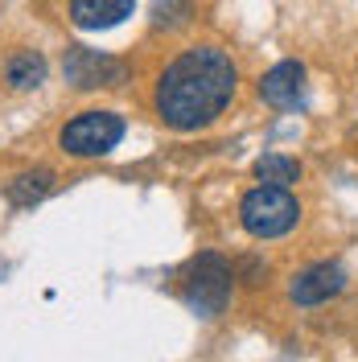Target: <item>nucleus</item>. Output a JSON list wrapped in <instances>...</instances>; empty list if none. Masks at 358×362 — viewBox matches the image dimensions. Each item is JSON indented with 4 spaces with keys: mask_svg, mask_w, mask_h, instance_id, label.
Instances as JSON below:
<instances>
[{
    "mask_svg": "<svg viewBox=\"0 0 358 362\" xmlns=\"http://www.w3.org/2000/svg\"><path fill=\"white\" fill-rule=\"evenodd\" d=\"M346 288V272L342 264H313V268H305L301 276H292V300L296 305H305V309H313V305H325L330 296H337Z\"/></svg>",
    "mask_w": 358,
    "mask_h": 362,
    "instance_id": "0eeeda50",
    "label": "nucleus"
},
{
    "mask_svg": "<svg viewBox=\"0 0 358 362\" xmlns=\"http://www.w3.org/2000/svg\"><path fill=\"white\" fill-rule=\"evenodd\" d=\"M243 230L255 239H280L301 223V202L289 194V185H260L239 202Z\"/></svg>",
    "mask_w": 358,
    "mask_h": 362,
    "instance_id": "7ed1b4c3",
    "label": "nucleus"
},
{
    "mask_svg": "<svg viewBox=\"0 0 358 362\" xmlns=\"http://www.w3.org/2000/svg\"><path fill=\"white\" fill-rule=\"evenodd\" d=\"M136 8V0H70V21L87 33L99 29H115L120 21H128Z\"/></svg>",
    "mask_w": 358,
    "mask_h": 362,
    "instance_id": "6e6552de",
    "label": "nucleus"
},
{
    "mask_svg": "<svg viewBox=\"0 0 358 362\" xmlns=\"http://www.w3.org/2000/svg\"><path fill=\"white\" fill-rule=\"evenodd\" d=\"M235 87H239V74H235L231 54L214 45H194L165 66L153 103L169 128L198 132L226 112V103L235 99Z\"/></svg>",
    "mask_w": 358,
    "mask_h": 362,
    "instance_id": "f257e3e1",
    "label": "nucleus"
},
{
    "mask_svg": "<svg viewBox=\"0 0 358 362\" xmlns=\"http://www.w3.org/2000/svg\"><path fill=\"white\" fill-rule=\"evenodd\" d=\"M62 70H67V78L79 90L115 87L124 78V62H115V58L99 54V49H87V45H74L67 54V62H62Z\"/></svg>",
    "mask_w": 358,
    "mask_h": 362,
    "instance_id": "39448f33",
    "label": "nucleus"
},
{
    "mask_svg": "<svg viewBox=\"0 0 358 362\" xmlns=\"http://www.w3.org/2000/svg\"><path fill=\"white\" fill-rule=\"evenodd\" d=\"M255 177L264 181V185H296V181H301V165L292 157L268 153V157L255 160Z\"/></svg>",
    "mask_w": 358,
    "mask_h": 362,
    "instance_id": "9b49d317",
    "label": "nucleus"
},
{
    "mask_svg": "<svg viewBox=\"0 0 358 362\" xmlns=\"http://www.w3.org/2000/svg\"><path fill=\"white\" fill-rule=\"evenodd\" d=\"M62 148H67L70 157L87 160V157H103V153H112L115 144L124 140V115L115 112H83L74 115L67 128H62Z\"/></svg>",
    "mask_w": 358,
    "mask_h": 362,
    "instance_id": "20e7f679",
    "label": "nucleus"
},
{
    "mask_svg": "<svg viewBox=\"0 0 358 362\" xmlns=\"http://www.w3.org/2000/svg\"><path fill=\"white\" fill-rule=\"evenodd\" d=\"M50 189H54V173L50 169H33V173H21L17 181H8V202L33 206V202H42Z\"/></svg>",
    "mask_w": 358,
    "mask_h": 362,
    "instance_id": "9d476101",
    "label": "nucleus"
},
{
    "mask_svg": "<svg viewBox=\"0 0 358 362\" xmlns=\"http://www.w3.org/2000/svg\"><path fill=\"white\" fill-rule=\"evenodd\" d=\"M42 78H45V58L37 49H21V54L8 58V83H13V90H33V87H42Z\"/></svg>",
    "mask_w": 358,
    "mask_h": 362,
    "instance_id": "1a4fd4ad",
    "label": "nucleus"
},
{
    "mask_svg": "<svg viewBox=\"0 0 358 362\" xmlns=\"http://www.w3.org/2000/svg\"><path fill=\"white\" fill-rule=\"evenodd\" d=\"M231 288H235V272L223 255L214 251H202L190 259V268L181 276V300L194 309L198 317H219L231 300Z\"/></svg>",
    "mask_w": 358,
    "mask_h": 362,
    "instance_id": "f03ea898",
    "label": "nucleus"
},
{
    "mask_svg": "<svg viewBox=\"0 0 358 362\" xmlns=\"http://www.w3.org/2000/svg\"><path fill=\"white\" fill-rule=\"evenodd\" d=\"M190 21V0H153V25L157 29H178Z\"/></svg>",
    "mask_w": 358,
    "mask_h": 362,
    "instance_id": "f8f14e48",
    "label": "nucleus"
},
{
    "mask_svg": "<svg viewBox=\"0 0 358 362\" xmlns=\"http://www.w3.org/2000/svg\"><path fill=\"white\" fill-rule=\"evenodd\" d=\"M260 99L272 103L276 112H292L305 103V66L301 62H276V66L260 78Z\"/></svg>",
    "mask_w": 358,
    "mask_h": 362,
    "instance_id": "423d86ee",
    "label": "nucleus"
}]
</instances>
